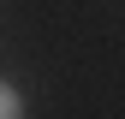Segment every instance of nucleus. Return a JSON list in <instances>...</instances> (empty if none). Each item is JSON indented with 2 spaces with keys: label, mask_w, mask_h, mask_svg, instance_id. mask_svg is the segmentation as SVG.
Wrapping results in <instances>:
<instances>
[{
  "label": "nucleus",
  "mask_w": 125,
  "mask_h": 119,
  "mask_svg": "<svg viewBox=\"0 0 125 119\" xmlns=\"http://www.w3.org/2000/svg\"><path fill=\"white\" fill-rule=\"evenodd\" d=\"M0 113H6V119H18V113H24V95H18V89H12V83L0 89Z\"/></svg>",
  "instance_id": "obj_1"
}]
</instances>
